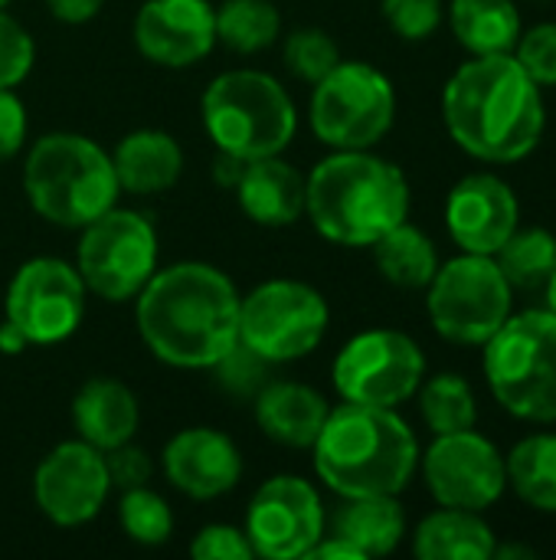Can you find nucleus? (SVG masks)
Returning <instances> with one entry per match:
<instances>
[{
	"label": "nucleus",
	"instance_id": "1",
	"mask_svg": "<svg viewBox=\"0 0 556 560\" xmlns=\"http://www.w3.org/2000/svg\"><path fill=\"white\" fill-rule=\"evenodd\" d=\"M442 118L452 141L488 164L524 161L547 128L541 85L514 52L475 56L459 66L442 92Z\"/></svg>",
	"mask_w": 556,
	"mask_h": 560
},
{
	"label": "nucleus",
	"instance_id": "2",
	"mask_svg": "<svg viewBox=\"0 0 556 560\" xmlns=\"http://www.w3.org/2000/svg\"><path fill=\"white\" fill-rule=\"evenodd\" d=\"M138 331L170 368H213L239 341V292L216 266H167L138 292Z\"/></svg>",
	"mask_w": 556,
	"mask_h": 560
},
{
	"label": "nucleus",
	"instance_id": "3",
	"mask_svg": "<svg viewBox=\"0 0 556 560\" xmlns=\"http://www.w3.org/2000/svg\"><path fill=\"white\" fill-rule=\"evenodd\" d=\"M315 472L341 499L400 495L416 466L419 443L390 407L344 400L315 440Z\"/></svg>",
	"mask_w": 556,
	"mask_h": 560
},
{
	"label": "nucleus",
	"instance_id": "4",
	"mask_svg": "<svg viewBox=\"0 0 556 560\" xmlns=\"http://www.w3.org/2000/svg\"><path fill=\"white\" fill-rule=\"evenodd\" d=\"M305 213L331 243L374 246L410 217V184L370 151H334L305 180Z\"/></svg>",
	"mask_w": 556,
	"mask_h": 560
},
{
	"label": "nucleus",
	"instance_id": "5",
	"mask_svg": "<svg viewBox=\"0 0 556 560\" xmlns=\"http://www.w3.org/2000/svg\"><path fill=\"white\" fill-rule=\"evenodd\" d=\"M23 190L43 220L82 230L115 207L121 187L111 158L92 138L56 131L29 148L23 164Z\"/></svg>",
	"mask_w": 556,
	"mask_h": 560
},
{
	"label": "nucleus",
	"instance_id": "6",
	"mask_svg": "<svg viewBox=\"0 0 556 560\" xmlns=\"http://www.w3.org/2000/svg\"><path fill=\"white\" fill-rule=\"evenodd\" d=\"M210 141L242 161L282 154L298 128L288 92L265 72L233 69L216 75L200 102Z\"/></svg>",
	"mask_w": 556,
	"mask_h": 560
},
{
	"label": "nucleus",
	"instance_id": "7",
	"mask_svg": "<svg viewBox=\"0 0 556 560\" xmlns=\"http://www.w3.org/2000/svg\"><path fill=\"white\" fill-rule=\"evenodd\" d=\"M485 377L495 400L518 420L556 423V315L531 308L485 341Z\"/></svg>",
	"mask_w": 556,
	"mask_h": 560
},
{
	"label": "nucleus",
	"instance_id": "8",
	"mask_svg": "<svg viewBox=\"0 0 556 560\" xmlns=\"http://www.w3.org/2000/svg\"><path fill=\"white\" fill-rule=\"evenodd\" d=\"M311 131L334 151H367L397 115L393 82L370 62H338L311 95Z\"/></svg>",
	"mask_w": 556,
	"mask_h": 560
},
{
	"label": "nucleus",
	"instance_id": "9",
	"mask_svg": "<svg viewBox=\"0 0 556 560\" xmlns=\"http://www.w3.org/2000/svg\"><path fill=\"white\" fill-rule=\"evenodd\" d=\"M433 328L456 345H485L511 315V295L495 256L462 253L436 269L426 285Z\"/></svg>",
	"mask_w": 556,
	"mask_h": 560
},
{
	"label": "nucleus",
	"instance_id": "10",
	"mask_svg": "<svg viewBox=\"0 0 556 560\" xmlns=\"http://www.w3.org/2000/svg\"><path fill=\"white\" fill-rule=\"evenodd\" d=\"M328 302L295 279H272L239 299V341L272 364L311 354L328 331Z\"/></svg>",
	"mask_w": 556,
	"mask_h": 560
},
{
	"label": "nucleus",
	"instance_id": "11",
	"mask_svg": "<svg viewBox=\"0 0 556 560\" xmlns=\"http://www.w3.org/2000/svg\"><path fill=\"white\" fill-rule=\"evenodd\" d=\"M75 272L105 302L134 299L157 272V233L134 210H105L82 226Z\"/></svg>",
	"mask_w": 556,
	"mask_h": 560
},
{
	"label": "nucleus",
	"instance_id": "12",
	"mask_svg": "<svg viewBox=\"0 0 556 560\" xmlns=\"http://www.w3.org/2000/svg\"><path fill=\"white\" fill-rule=\"evenodd\" d=\"M426 374V358L419 345L393 328L360 331L334 358V387L351 404L390 407L406 404Z\"/></svg>",
	"mask_w": 556,
	"mask_h": 560
},
{
	"label": "nucleus",
	"instance_id": "13",
	"mask_svg": "<svg viewBox=\"0 0 556 560\" xmlns=\"http://www.w3.org/2000/svg\"><path fill=\"white\" fill-rule=\"evenodd\" d=\"M85 292L75 266L49 256L29 259L7 289V322H13L29 345H59L82 325Z\"/></svg>",
	"mask_w": 556,
	"mask_h": 560
},
{
	"label": "nucleus",
	"instance_id": "14",
	"mask_svg": "<svg viewBox=\"0 0 556 560\" xmlns=\"http://www.w3.org/2000/svg\"><path fill=\"white\" fill-rule=\"evenodd\" d=\"M423 476L442 509L485 512L508 489L505 456L475 430L436 436L423 456Z\"/></svg>",
	"mask_w": 556,
	"mask_h": 560
},
{
	"label": "nucleus",
	"instance_id": "15",
	"mask_svg": "<svg viewBox=\"0 0 556 560\" xmlns=\"http://www.w3.org/2000/svg\"><path fill=\"white\" fill-rule=\"evenodd\" d=\"M242 532L256 558H308V551L324 538V505L318 489L298 476L269 479L252 495Z\"/></svg>",
	"mask_w": 556,
	"mask_h": 560
},
{
	"label": "nucleus",
	"instance_id": "16",
	"mask_svg": "<svg viewBox=\"0 0 556 560\" xmlns=\"http://www.w3.org/2000/svg\"><path fill=\"white\" fill-rule=\"evenodd\" d=\"M108 489L111 482L105 456L82 440L56 446L33 476V495L39 512L62 528L92 522L102 512Z\"/></svg>",
	"mask_w": 556,
	"mask_h": 560
},
{
	"label": "nucleus",
	"instance_id": "17",
	"mask_svg": "<svg viewBox=\"0 0 556 560\" xmlns=\"http://www.w3.org/2000/svg\"><path fill=\"white\" fill-rule=\"evenodd\" d=\"M518 223L521 203L498 174H469L446 200V226L462 253L495 256Z\"/></svg>",
	"mask_w": 556,
	"mask_h": 560
},
{
	"label": "nucleus",
	"instance_id": "18",
	"mask_svg": "<svg viewBox=\"0 0 556 560\" xmlns=\"http://www.w3.org/2000/svg\"><path fill=\"white\" fill-rule=\"evenodd\" d=\"M134 43L157 66H193L216 43V10L206 0H147L134 20Z\"/></svg>",
	"mask_w": 556,
	"mask_h": 560
},
{
	"label": "nucleus",
	"instance_id": "19",
	"mask_svg": "<svg viewBox=\"0 0 556 560\" xmlns=\"http://www.w3.org/2000/svg\"><path fill=\"white\" fill-rule=\"evenodd\" d=\"M164 472L170 486L190 499H220L239 482L242 456L226 433L210 427H193L167 443Z\"/></svg>",
	"mask_w": 556,
	"mask_h": 560
},
{
	"label": "nucleus",
	"instance_id": "20",
	"mask_svg": "<svg viewBox=\"0 0 556 560\" xmlns=\"http://www.w3.org/2000/svg\"><path fill=\"white\" fill-rule=\"evenodd\" d=\"M256 423L259 430L282 443V446H295V450H308L315 446L331 407L328 400L305 387V384H295V381H269L256 400Z\"/></svg>",
	"mask_w": 556,
	"mask_h": 560
},
{
	"label": "nucleus",
	"instance_id": "21",
	"mask_svg": "<svg viewBox=\"0 0 556 560\" xmlns=\"http://www.w3.org/2000/svg\"><path fill=\"white\" fill-rule=\"evenodd\" d=\"M242 213L259 226H292L305 213V177L279 154L246 161L236 184Z\"/></svg>",
	"mask_w": 556,
	"mask_h": 560
},
{
	"label": "nucleus",
	"instance_id": "22",
	"mask_svg": "<svg viewBox=\"0 0 556 560\" xmlns=\"http://www.w3.org/2000/svg\"><path fill=\"white\" fill-rule=\"evenodd\" d=\"M138 397L111 377H92L72 400V423L82 443L98 453L131 443L138 430Z\"/></svg>",
	"mask_w": 556,
	"mask_h": 560
},
{
	"label": "nucleus",
	"instance_id": "23",
	"mask_svg": "<svg viewBox=\"0 0 556 560\" xmlns=\"http://www.w3.org/2000/svg\"><path fill=\"white\" fill-rule=\"evenodd\" d=\"M115 177L121 190L131 194H161L177 184L184 171V151L167 131H131L118 141L115 154Z\"/></svg>",
	"mask_w": 556,
	"mask_h": 560
},
{
	"label": "nucleus",
	"instance_id": "24",
	"mask_svg": "<svg viewBox=\"0 0 556 560\" xmlns=\"http://www.w3.org/2000/svg\"><path fill=\"white\" fill-rule=\"evenodd\" d=\"M495 545V532L482 512L465 509L433 512L413 535V555L423 560H488Z\"/></svg>",
	"mask_w": 556,
	"mask_h": 560
},
{
	"label": "nucleus",
	"instance_id": "25",
	"mask_svg": "<svg viewBox=\"0 0 556 560\" xmlns=\"http://www.w3.org/2000/svg\"><path fill=\"white\" fill-rule=\"evenodd\" d=\"M331 535L354 545L364 558H383L403 541L406 515L397 495L344 499V505L331 518Z\"/></svg>",
	"mask_w": 556,
	"mask_h": 560
},
{
	"label": "nucleus",
	"instance_id": "26",
	"mask_svg": "<svg viewBox=\"0 0 556 560\" xmlns=\"http://www.w3.org/2000/svg\"><path fill=\"white\" fill-rule=\"evenodd\" d=\"M449 23L472 56L511 52L521 36V13L514 0H452Z\"/></svg>",
	"mask_w": 556,
	"mask_h": 560
},
{
	"label": "nucleus",
	"instance_id": "27",
	"mask_svg": "<svg viewBox=\"0 0 556 560\" xmlns=\"http://www.w3.org/2000/svg\"><path fill=\"white\" fill-rule=\"evenodd\" d=\"M370 249L380 276L400 289H426L439 269L433 240L423 230L410 226L406 220L397 223L390 233H383Z\"/></svg>",
	"mask_w": 556,
	"mask_h": 560
},
{
	"label": "nucleus",
	"instance_id": "28",
	"mask_svg": "<svg viewBox=\"0 0 556 560\" xmlns=\"http://www.w3.org/2000/svg\"><path fill=\"white\" fill-rule=\"evenodd\" d=\"M508 486L537 512L556 515V433H534L508 456Z\"/></svg>",
	"mask_w": 556,
	"mask_h": 560
},
{
	"label": "nucleus",
	"instance_id": "29",
	"mask_svg": "<svg viewBox=\"0 0 556 560\" xmlns=\"http://www.w3.org/2000/svg\"><path fill=\"white\" fill-rule=\"evenodd\" d=\"M495 262L511 289H541L556 269V236L541 226L514 230L508 243L495 253Z\"/></svg>",
	"mask_w": 556,
	"mask_h": 560
},
{
	"label": "nucleus",
	"instance_id": "30",
	"mask_svg": "<svg viewBox=\"0 0 556 560\" xmlns=\"http://www.w3.org/2000/svg\"><path fill=\"white\" fill-rule=\"evenodd\" d=\"M282 16L269 0H226L216 10V39L233 52H259L275 43Z\"/></svg>",
	"mask_w": 556,
	"mask_h": 560
},
{
	"label": "nucleus",
	"instance_id": "31",
	"mask_svg": "<svg viewBox=\"0 0 556 560\" xmlns=\"http://www.w3.org/2000/svg\"><path fill=\"white\" fill-rule=\"evenodd\" d=\"M419 410H423L426 427L436 436L475 430V420H478V404H475L472 384L459 374L433 377L419 394Z\"/></svg>",
	"mask_w": 556,
	"mask_h": 560
},
{
	"label": "nucleus",
	"instance_id": "32",
	"mask_svg": "<svg viewBox=\"0 0 556 560\" xmlns=\"http://www.w3.org/2000/svg\"><path fill=\"white\" fill-rule=\"evenodd\" d=\"M118 518H121V528L131 541L138 545H164L170 535H174V515H170V505L151 492L147 486H138V489H128L121 495V505H118Z\"/></svg>",
	"mask_w": 556,
	"mask_h": 560
},
{
	"label": "nucleus",
	"instance_id": "33",
	"mask_svg": "<svg viewBox=\"0 0 556 560\" xmlns=\"http://www.w3.org/2000/svg\"><path fill=\"white\" fill-rule=\"evenodd\" d=\"M272 361H265L262 354H256L249 345H242V341H236L216 364H213V371H216V381H220V387L226 390V394H233V397H249V400H256V394L272 381Z\"/></svg>",
	"mask_w": 556,
	"mask_h": 560
},
{
	"label": "nucleus",
	"instance_id": "34",
	"mask_svg": "<svg viewBox=\"0 0 556 560\" xmlns=\"http://www.w3.org/2000/svg\"><path fill=\"white\" fill-rule=\"evenodd\" d=\"M338 62H341L338 43L324 30H295L285 39V66L311 85L321 82Z\"/></svg>",
	"mask_w": 556,
	"mask_h": 560
},
{
	"label": "nucleus",
	"instance_id": "35",
	"mask_svg": "<svg viewBox=\"0 0 556 560\" xmlns=\"http://www.w3.org/2000/svg\"><path fill=\"white\" fill-rule=\"evenodd\" d=\"M514 59L537 85H556V23H537L514 43Z\"/></svg>",
	"mask_w": 556,
	"mask_h": 560
},
{
	"label": "nucleus",
	"instance_id": "36",
	"mask_svg": "<svg viewBox=\"0 0 556 560\" xmlns=\"http://www.w3.org/2000/svg\"><path fill=\"white\" fill-rule=\"evenodd\" d=\"M36 59V46L29 39V33L0 10V89H13L20 85Z\"/></svg>",
	"mask_w": 556,
	"mask_h": 560
},
{
	"label": "nucleus",
	"instance_id": "37",
	"mask_svg": "<svg viewBox=\"0 0 556 560\" xmlns=\"http://www.w3.org/2000/svg\"><path fill=\"white\" fill-rule=\"evenodd\" d=\"M390 30L403 39H426L442 23V0H383Z\"/></svg>",
	"mask_w": 556,
	"mask_h": 560
},
{
	"label": "nucleus",
	"instance_id": "38",
	"mask_svg": "<svg viewBox=\"0 0 556 560\" xmlns=\"http://www.w3.org/2000/svg\"><path fill=\"white\" fill-rule=\"evenodd\" d=\"M190 555L197 560H252L256 551L246 538V532L233 528V525H206L193 545Z\"/></svg>",
	"mask_w": 556,
	"mask_h": 560
},
{
	"label": "nucleus",
	"instance_id": "39",
	"mask_svg": "<svg viewBox=\"0 0 556 560\" xmlns=\"http://www.w3.org/2000/svg\"><path fill=\"white\" fill-rule=\"evenodd\" d=\"M105 469H108V482L118 486L121 492L128 489H138V486H147L151 479V456L131 443H121L115 450H105Z\"/></svg>",
	"mask_w": 556,
	"mask_h": 560
},
{
	"label": "nucleus",
	"instance_id": "40",
	"mask_svg": "<svg viewBox=\"0 0 556 560\" xmlns=\"http://www.w3.org/2000/svg\"><path fill=\"white\" fill-rule=\"evenodd\" d=\"M23 138H26V108L10 89H0V161L13 158L23 148Z\"/></svg>",
	"mask_w": 556,
	"mask_h": 560
},
{
	"label": "nucleus",
	"instance_id": "41",
	"mask_svg": "<svg viewBox=\"0 0 556 560\" xmlns=\"http://www.w3.org/2000/svg\"><path fill=\"white\" fill-rule=\"evenodd\" d=\"M105 0H46L49 13L62 23H85L102 10Z\"/></svg>",
	"mask_w": 556,
	"mask_h": 560
},
{
	"label": "nucleus",
	"instance_id": "42",
	"mask_svg": "<svg viewBox=\"0 0 556 560\" xmlns=\"http://www.w3.org/2000/svg\"><path fill=\"white\" fill-rule=\"evenodd\" d=\"M242 171H246V161H242V158H236V154L220 151V158L213 161V180H216L220 187H226V190H236V184H239Z\"/></svg>",
	"mask_w": 556,
	"mask_h": 560
},
{
	"label": "nucleus",
	"instance_id": "43",
	"mask_svg": "<svg viewBox=\"0 0 556 560\" xmlns=\"http://www.w3.org/2000/svg\"><path fill=\"white\" fill-rule=\"evenodd\" d=\"M308 558L311 560H360L364 555L354 548V545H347L344 538H321L311 551H308Z\"/></svg>",
	"mask_w": 556,
	"mask_h": 560
},
{
	"label": "nucleus",
	"instance_id": "44",
	"mask_svg": "<svg viewBox=\"0 0 556 560\" xmlns=\"http://www.w3.org/2000/svg\"><path fill=\"white\" fill-rule=\"evenodd\" d=\"M26 335L13 325V322H3L0 325V354H20L26 348Z\"/></svg>",
	"mask_w": 556,
	"mask_h": 560
},
{
	"label": "nucleus",
	"instance_id": "45",
	"mask_svg": "<svg viewBox=\"0 0 556 560\" xmlns=\"http://www.w3.org/2000/svg\"><path fill=\"white\" fill-rule=\"evenodd\" d=\"M492 558H498V560H511V558H537L531 548H524V545H495V555Z\"/></svg>",
	"mask_w": 556,
	"mask_h": 560
},
{
	"label": "nucleus",
	"instance_id": "46",
	"mask_svg": "<svg viewBox=\"0 0 556 560\" xmlns=\"http://www.w3.org/2000/svg\"><path fill=\"white\" fill-rule=\"evenodd\" d=\"M544 289H547V308L556 315V269H554V276L547 279V285H544Z\"/></svg>",
	"mask_w": 556,
	"mask_h": 560
},
{
	"label": "nucleus",
	"instance_id": "47",
	"mask_svg": "<svg viewBox=\"0 0 556 560\" xmlns=\"http://www.w3.org/2000/svg\"><path fill=\"white\" fill-rule=\"evenodd\" d=\"M7 3H10V0H0V7H7Z\"/></svg>",
	"mask_w": 556,
	"mask_h": 560
}]
</instances>
